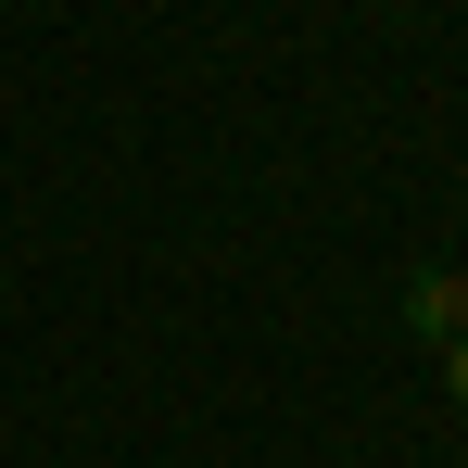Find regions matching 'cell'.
I'll return each mask as SVG.
<instances>
[{
    "instance_id": "cell-1",
    "label": "cell",
    "mask_w": 468,
    "mask_h": 468,
    "mask_svg": "<svg viewBox=\"0 0 468 468\" xmlns=\"http://www.w3.org/2000/svg\"><path fill=\"white\" fill-rule=\"evenodd\" d=\"M405 329H418V342H468V279L456 266H418V279H405Z\"/></svg>"
},
{
    "instance_id": "cell-2",
    "label": "cell",
    "mask_w": 468,
    "mask_h": 468,
    "mask_svg": "<svg viewBox=\"0 0 468 468\" xmlns=\"http://www.w3.org/2000/svg\"><path fill=\"white\" fill-rule=\"evenodd\" d=\"M443 380H456V405H468V342H443Z\"/></svg>"
}]
</instances>
